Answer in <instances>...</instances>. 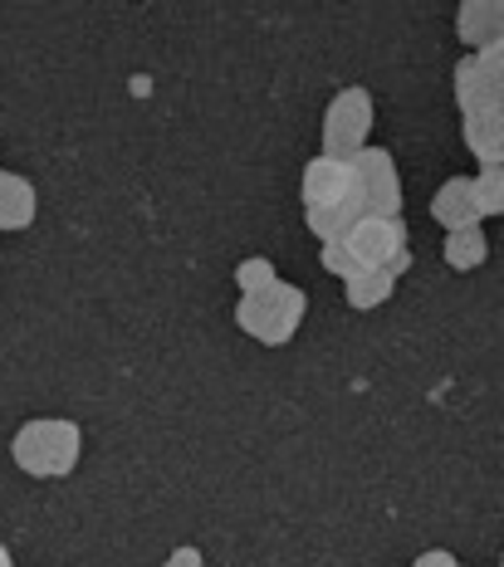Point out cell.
Listing matches in <instances>:
<instances>
[{
	"label": "cell",
	"instance_id": "ac0fdd59",
	"mask_svg": "<svg viewBox=\"0 0 504 567\" xmlns=\"http://www.w3.org/2000/svg\"><path fill=\"white\" fill-rule=\"evenodd\" d=\"M412 567H465L455 553H445V548H426V553H416V563Z\"/></svg>",
	"mask_w": 504,
	"mask_h": 567
},
{
	"label": "cell",
	"instance_id": "4fadbf2b",
	"mask_svg": "<svg viewBox=\"0 0 504 567\" xmlns=\"http://www.w3.org/2000/svg\"><path fill=\"white\" fill-rule=\"evenodd\" d=\"M397 293V279L387 275V269H362L358 279H348L343 284V299H348V309H358V313H372V309H382L387 299Z\"/></svg>",
	"mask_w": 504,
	"mask_h": 567
},
{
	"label": "cell",
	"instance_id": "52a82bcc",
	"mask_svg": "<svg viewBox=\"0 0 504 567\" xmlns=\"http://www.w3.org/2000/svg\"><path fill=\"white\" fill-rule=\"evenodd\" d=\"M299 200H304V210H328V206H343V200H353V172H348V162L313 157L309 167H304Z\"/></svg>",
	"mask_w": 504,
	"mask_h": 567
},
{
	"label": "cell",
	"instance_id": "5bb4252c",
	"mask_svg": "<svg viewBox=\"0 0 504 567\" xmlns=\"http://www.w3.org/2000/svg\"><path fill=\"white\" fill-rule=\"evenodd\" d=\"M362 220L358 200H343V206H328V210H304V226L319 235V245H333V240H348V230H353Z\"/></svg>",
	"mask_w": 504,
	"mask_h": 567
},
{
	"label": "cell",
	"instance_id": "30bf717a",
	"mask_svg": "<svg viewBox=\"0 0 504 567\" xmlns=\"http://www.w3.org/2000/svg\"><path fill=\"white\" fill-rule=\"evenodd\" d=\"M34 216H40V196L20 172L0 167V235L10 230H30Z\"/></svg>",
	"mask_w": 504,
	"mask_h": 567
},
{
	"label": "cell",
	"instance_id": "d6986e66",
	"mask_svg": "<svg viewBox=\"0 0 504 567\" xmlns=\"http://www.w3.org/2000/svg\"><path fill=\"white\" fill-rule=\"evenodd\" d=\"M167 567H206V558H202V548H177L167 558Z\"/></svg>",
	"mask_w": 504,
	"mask_h": 567
},
{
	"label": "cell",
	"instance_id": "e0dca14e",
	"mask_svg": "<svg viewBox=\"0 0 504 567\" xmlns=\"http://www.w3.org/2000/svg\"><path fill=\"white\" fill-rule=\"evenodd\" d=\"M319 265H323V275H333V279H343V284L362 275V269H358V259L348 255V245H343V240L323 245V250H319Z\"/></svg>",
	"mask_w": 504,
	"mask_h": 567
},
{
	"label": "cell",
	"instance_id": "5b68a950",
	"mask_svg": "<svg viewBox=\"0 0 504 567\" xmlns=\"http://www.w3.org/2000/svg\"><path fill=\"white\" fill-rule=\"evenodd\" d=\"M353 200L362 216H402V176L387 147H362L353 162Z\"/></svg>",
	"mask_w": 504,
	"mask_h": 567
},
{
	"label": "cell",
	"instance_id": "7c38bea8",
	"mask_svg": "<svg viewBox=\"0 0 504 567\" xmlns=\"http://www.w3.org/2000/svg\"><path fill=\"white\" fill-rule=\"evenodd\" d=\"M441 259L445 269H480L490 259V240H485V226H471V230H451L441 245Z\"/></svg>",
	"mask_w": 504,
	"mask_h": 567
},
{
	"label": "cell",
	"instance_id": "8fae6325",
	"mask_svg": "<svg viewBox=\"0 0 504 567\" xmlns=\"http://www.w3.org/2000/svg\"><path fill=\"white\" fill-rule=\"evenodd\" d=\"M461 137L480 167H504V113H471L461 123Z\"/></svg>",
	"mask_w": 504,
	"mask_h": 567
},
{
	"label": "cell",
	"instance_id": "9a60e30c",
	"mask_svg": "<svg viewBox=\"0 0 504 567\" xmlns=\"http://www.w3.org/2000/svg\"><path fill=\"white\" fill-rule=\"evenodd\" d=\"M471 192H475V206H480V220H495L504 216V167H480L471 176Z\"/></svg>",
	"mask_w": 504,
	"mask_h": 567
},
{
	"label": "cell",
	"instance_id": "277c9868",
	"mask_svg": "<svg viewBox=\"0 0 504 567\" xmlns=\"http://www.w3.org/2000/svg\"><path fill=\"white\" fill-rule=\"evenodd\" d=\"M451 99L461 117L471 113H504V44L465 54L451 74Z\"/></svg>",
	"mask_w": 504,
	"mask_h": 567
},
{
	"label": "cell",
	"instance_id": "ba28073f",
	"mask_svg": "<svg viewBox=\"0 0 504 567\" xmlns=\"http://www.w3.org/2000/svg\"><path fill=\"white\" fill-rule=\"evenodd\" d=\"M455 34H461V44L471 54L495 50V44H504V6L500 0H461V10H455Z\"/></svg>",
	"mask_w": 504,
	"mask_h": 567
},
{
	"label": "cell",
	"instance_id": "9c48e42d",
	"mask_svg": "<svg viewBox=\"0 0 504 567\" xmlns=\"http://www.w3.org/2000/svg\"><path fill=\"white\" fill-rule=\"evenodd\" d=\"M431 220H436L445 235L485 226V220H480V206H475V192H471V176H451V182L436 186V196H431Z\"/></svg>",
	"mask_w": 504,
	"mask_h": 567
},
{
	"label": "cell",
	"instance_id": "7a4b0ae2",
	"mask_svg": "<svg viewBox=\"0 0 504 567\" xmlns=\"http://www.w3.org/2000/svg\"><path fill=\"white\" fill-rule=\"evenodd\" d=\"M304 313H309V293L285 279H275L260 293H240L236 299V328L245 338L260 342V348H285L299 333Z\"/></svg>",
	"mask_w": 504,
	"mask_h": 567
},
{
	"label": "cell",
	"instance_id": "44dd1931",
	"mask_svg": "<svg viewBox=\"0 0 504 567\" xmlns=\"http://www.w3.org/2000/svg\"><path fill=\"white\" fill-rule=\"evenodd\" d=\"M0 567H16V558H10V548L0 543Z\"/></svg>",
	"mask_w": 504,
	"mask_h": 567
},
{
	"label": "cell",
	"instance_id": "3957f363",
	"mask_svg": "<svg viewBox=\"0 0 504 567\" xmlns=\"http://www.w3.org/2000/svg\"><path fill=\"white\" fill-rule=\"evenodd\" d=\"M372 93L362 84H348L328 99L323 109V152L319 157H333V162H353L362 147H372Z\"/></svg>",
	"mask_w": 504,
	"mask_h": 567
},
{
	"label": "cell",
	"instance_id": "2e32d148",
	"mask_svg": "<svg viewBox=\"0 0 504 567\" xmlns=\"http://www.w3.org/2000/svg\"><path fill=\"white\" fill-rule=\"evenodd\" d=\"M275 279H279V269H275V259H265V255H245L236 265V289L240 293H260Z\"/></svg>",
	"mask_w": 504,
	"mask_h": 567
},
{
	"label": "cell",
	"instance_id": "8992f818",
	"mask_svg": "<svg viewBox=\"0 0 504 567\" xmlns=\"http://www.w3.org/2000/svg\"><path fill=\"white\" fill-rule=\"evenodd\" d=\"M348 255L358 259V269H387L392 255L407 250V220L402 216H362L348 230Z\"/></svg>",
	"mask_w": 504,
	"mask_h": 567
},
{
	"label": "cell",
	"instance_id": "6da1fadb",
	"mask_svg": "<svg viewBox=\"0 0 504 567\" xmlns=\"http://www.w3.org/2000/svg\"><path fill=\"white\" fill-rule=\"evenodd\" d=\"M79 455H84V431L64 416H40L25 421L10 441V460L25 470L30 480H64L74 475Z\"/></svg>",
	"mask_w": 504,
	"mask_h": 567
},
{
	"label": "cell",
	"instance_id": "ffe728a7",
	"mask_svg": "<svg viewBox=\"0 0 504 567\" xmlns=\"http://www.w3.org/2000/svg\"><path fill=\"white\" fill-rule=\"evenodd\" d=\"M407 269H412V245H407L402 255H392V265H387V275H392V279H402Z\"/></svg>",
	"mask_w": 504,
	"mask_h": 567
}]
</instances>
